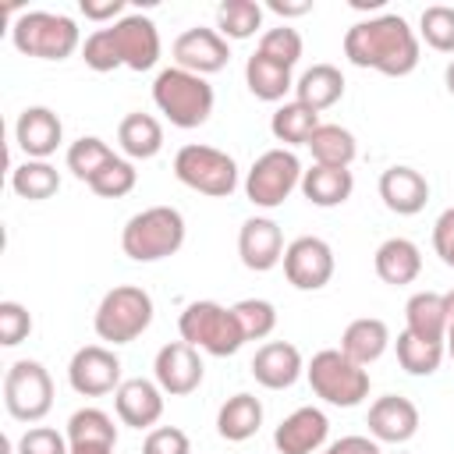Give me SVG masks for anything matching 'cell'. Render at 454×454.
Instances as JSON below:
<instances>
[{"mask_svg": "<svg viewBox=\"0 0 454 454\" xmlns=\"http://www.w3.org/2000/svg\"><path fill=\"white\" fill-rule=\"evenodd\" d=\"M262 28V7L255 0H223L216 7V32L223 39H252Z\"/></svg>", "mask_w": 454, "mask_h": 454, "instance_id": "obj_35", "label": "cell"}, {"mask_svg": "<svg viewBox=\"0 0 454 454\" xmlns=\"http://www.w3.org/2000/svg\"><path fill=\"white\" fill-rule=\"evenodd\" d=\"M177 330H181V340H188L192 348H199L213 358H227L245 344L234 309H227L220 301H188L177 319Z\"/></svg>", "mask_w": 454, "mask_h": 454, "instance_id": "obj_7", "label": "cell"}, {"mask_svg": "<svg viewBox=\"0 0 454 454\" xmlns=\"http://www.w3.org/2000/svg\"><path fill=\"white\" fill-rule=\"evenodd\" d=\"M443 85H447V92L454 96V57H450V64H447V71H443Z\"/></svg>", "mask_w": 454, "mask_h": 454, "instance_id": "obj_52", "label": "cell"}, {"mask_svg": "<svg viewBox=\"0 0 454 454\" xmlns=\"http://www.w3.org/2000/svg\"><path fill=\"white\" fill-rule=\"evenodd\" d=\"M231 60V46L216 28H188L174 39V67H184L192 74H216Z\"/></svg>", "mask_w": 454, "mask_h": 454, "instance_id": "obj_14", "label": "cell"}, {"mask_svg": "<svg viewBox=\"0 0 454 454\" xmlns=\"http://www.w3.org/2000/svg\"><path fill=\"white\" fill-rule=\"evenodd\" d=\"M326 436H330V419L305 404V408H294L287 419H280V426L273 429V447L280 454H316L326 447Z\"/></svg>", "mask_w": 454, "mask_h": 454, "instance_id": "obj_17", "label": "cell"}, {"mask_svg": "<svg viewBox=\"0 0 454 454\" xmlns=\"http://www.w3.org/2000/svg\"><path fill=\"white\" fill-rule=\"evenodd\" d=\"M82 60H85V67H92V71H99V74L124 67L110 25H106V28H96L92 35H85V43H82Z\"/></svg>", "mask_w": 454, "mask_h": 454, "instance_id": "obj_41", "label": "cell"}, {"mask_svg": "<svg viewBox=\"0 0 454 454\" xmlns=\"http://www.w3.org/2000/svg\"><path fill=\"white\" fill-rule=\"evenodd\" d=\"M355 192V177L348 167H323V163H312L305 174H301V195L319 206V209H333L340 202H348Z\"/></svg>", "mask_w": 454, "mask_h": 454, "instance_id": "obj_24", "label": "cell"}, {"mask_svg": "<svg viewBox=\"0 0 454 454\" xmlns=\"http://www.w3.org/2000/svg\"><path fill=\"white\" fill-rule=\"evenodd\" d=\"M365 426H369V436L376 443H394L397 447V443H408L419 433V408L401 394H383L369 404Z\"/></svg>", "mask_w": 454, "mask_h": 454, "instance_id": "obj_16", "label": "cell"}, {"mask_svg": "<svg viewBox=\"0 0 454 454\" xmlns=\"http://www.w3.org/2000/svg\"><path fill=\"white\" fill-rule=\"evenodd\" d=\"M333 248L316 238V234H301L284 248V277L291 287L298 291H319L330 284L333 277Z\"/></svg>", "mask_w": 454, "mask_h": 454, "instance_id": "obj_12", "label": "cell"}, {"mask_svg": "<svg viewBox=\"0 0 454 454\" xmlns=\"http://www.w3.org/2000/svg\"><path fill=\"white\" fill-rule=\"evenodd\" d=\"M67 443H117V426L103 408H78L67 419Z\"/></svg>", "mask_w": 454, "mask_h": 454, "instance_id": "obj_37", "label": "cell"}, {"mask_svg": "<svg viewBox=\"0 0 454 454\" xmlns=\"http://www.w3.org/2000/svg\"><path fill=\"white\" fill-rule=\"evenodd\" d=\"M11 188H14V195H21L28 202H43L60 192V174L46 160H25L11 170Z\"/></svg>", "mask_w": 454, "mask_h": 454, "instance_id": "obj_32", "label": "cell"}, {"mask_svg": "<svg viewBox=\"0 0 454 454\" xmlns=\"http://www.w3.org/2000/svg\"><path fill=\"white\" fill-rule=\"evenodd\" d=\"M273 14H280V18H301V14H309L312 11V0H298V4H287V0H270L266 4Z\"/></svg>", "mask_w": 454, "mask_h": 454, "instance_id": "obj_49", "label": "cell"}, {"mask_svg": "<svg viewBox=\"0 0 454 454\" xmlns=\"http://www.w3.org/2000/svg\"><path fill=\"white\" fill-rule=\"evenodd\" d=\"M238 255L252 273H266L284 262V234L270 216H248L238 231Z\"/></svg>", "mask_w": 454, "mask_h": 454, "instance_id": "obj_18", "label": "cell"}, {"mask_svg": "<svg viewBox=\"0 0 454 454\" xmlns=\"http://www.w3.org/2000/svg\"><path fill=\"white\" fill-rule=\"evenodd\" d=\"M82 7V14L89 18V21H96V25H103V21H121L124 18V0H82L78 4Z\"/></svg>", "mask_w": 454, "mask_h": 454, "instance_id": "obj_47", "label": "cell"}, {"mask_svg": "<svg viewBox=\"0 0 454 454\" xmlns=\"http://www.w3.org/2000/svg\"><path fill=\"white\" fill-rule=\"evenodd\" d=\"M301 160L291 153V149H266L252 167H248V177H245V199L259 209H277L284 206V199L301 188Z\"/></svg>", "mask_w": 454, "mask_h": 454, "instance_id": "obj_10", "label": "cell"}, {"mask_svg": "<svg viewBox=\"0 0 454 454\" xmlns=\"http://www.w3.org/2000/svg\"><path fill=\"white\" fill-rule=\"evenodd\" d=\"M238 323H241V333L245 340H266L273 330H277V309L273 301L266 298H241L238 305H231Z\"/></svg>", "mask_w": 454, "mask_h": 454, "instance_id": "obj_38", "label": "cell"}, {"mask_svg": "<svg viewBox=\"0 0 454 454\" xmlns=\"http://www.w3.org/2000/svg\"><path fill=\"white\" fill-rule=\"evenodd\" d=\"M262 426V401L255 394H234L216 411V433L231 443H245Z\"/></svg>", "mask_w": 454, "mask_h": 454, "instance_id": "obj_26", "label": "cell"}, {"mask_svg": "<svg viewBox=\"0 0 454 454\" xmlns=\"http://www.w3.org/2000/svg\"><path fill=\"white\" fill-rule=\"evenodd\" d=\"M394 348H397V365H401L408 376H433V372L440 369L443 355H447V348H443L440 340H422V337H415V333H408V330L397 333Z\"/></svg>", "mask_w": 454, "mask_h": 454, "instance_id": "obj_34", "label": "cell"}, {"mask_svg": "<svg viewBox=\"0 0 454 454\" xmlns=\"http://www.w3.org/2000/svg\"><path fill=\"white\" fill-rule=\"evenodd\" d=\"M323 454H383L372 436H340L323 447Z\"/></svg>", "mask_w": 454, "mask_h": 454, "instance_id": "obj_48", "label": "cell"}, {"mask_svg": "<svg viewBox=\"0 0 454 454\" xmlns=\"http://www.w3.org/2000/svg\"><path fill=\"white\" fill-rule=\"evenodd\" d=\"M387 348H390V326L376 316L351 319L340 333V351L358 365H372L376 358H383Z\"/></svg>", "mask_w": 454, "mask_h": 454, "instance_id": "obj_25", "label": "cell"}, {"mask_svg": "<svg viewBox=\"0 0 454 454\" xmlns=\"http://www.w3.org/2000/svg\"><path fill=\"white\" fill-rule=\"evenodd\" d=\"M135 184H138V170H135V163L124 160V156H114V160L89 181V188H92L99 199H124Z\"/></svg>", "mask_w": 454, "mask_h": 454, "instance_id": "obj_39", "label": "cell"}, {"mask_svg": "<svg viewBox=\"0 0 454 454\" xmlns=\"http://www.w3.org/2000/svg\"><path fill=\"white\" fill-rule=\"evenodd\" d=\"M117 153L103 142V138H96V135H82V138H74L71 145H67V170L78 177V181H92L110 160H114Z\"/></svg>", "mask_w": 454, "mask_h": 454, "instance_id": "obj_36", "label": "cell"}, {"mask_svg": "<svg viewBox=\"0 0 454 454\" xmlns=\"http://www.w3.org/2000/svg\"><path fill=\"white\" fill-rule=\"evenodd\" d=\"M443 305H447V337H443V348H447V355L454 362V287L443 294Z\"/></svg>", "mask_w": 454, "mask_h": 454, "instance_id": "obj_50", "label": "cell"}, {"mask_svg": "<svg viewBox=\"0 0 454 454\" xmlns=\"http://www.w3.org/2000/svg\"><path fill=\"white\" fill-rule=\"evenodd\" d=\"M309 387L333 408H355L369 397V369L351 362L340 348H323L305 365Z\"/></svg>", "mask_w": 454, "mask_h": 454, "instance_id": "obj_6", "label": "cell"}, {"mask_svg": "<svg viewBox=\"0 0 454 454\" xmlns=\"http://www.w3.org/2000/svg\"><path fill=\"white\" fill-rule=\"evenodd\" d=\"M11 43L25 57L39 60H67L74 50H82V32L74 18L53 14V11H25L11 25Z\"/></svg>", "mask_w": 454, "mask_h": 454, "instance_id": "obj_5", "label": "cell"}, {"mask_svg": "<svg viewBox=\"0 0 454 454\" xmlns=\"http://www.w3.org/2000/svg\"><path fill=\"white\" fill-rule=\"evenodd\" d=\"M248 369H252V376H255L259 387H266V390H287L305 372V362H301V351L291 340H270V344H262L252 355V365Z\"/></svg>", "mask_w": 454, "mask_h": 454, "instance_id": "obj_21", "label": "cell"}, {"mask_svg": "<svg viewBox=\"0 0 454 454\" xmlns=\"http://www.w3.org/2000/svg\"><path fill=\"white\" fill-rule=\"evenodd\" d=\"M32 333V312L21 301H0V344L14 348Z\"/></svg>", "mask_w": 454, "mask_h": 454, "instance_id": "obj_43", "label": "cell"}, {"mask_svg": "<svg viewBox=\"0 0 454 454\" xmlns=\"http://www.w3.org/2000/svg\"><path fill=\"white\" fill-rule=\"evenodd\" d=\"M245 85H248V92L255 96V99H262V103H280L291 89H294V78H291V67H284V64H277V60H270V57H262L259 50L245 60Z\"/></svg>", "mask_w": 454, "mask_h": 454, "instance_id": "obj_29", "label": "cell"}, {"mask_svg": "<svg viewBox=\"0 0 454 454\" xmlns=\"http://www.w3.org/2000/svg\"><path fill=\"white\" fill-rule=\"evenodd\" d=\"M433 248H436L440 262L454 270V206L443 209L436 216V223H433Z\"/></svg>", "mask_w": 454, "mask_h": 454, "instance_id": "obj_46", "label": "cell"}, {"mask_svg": "<svg viewBox=\"0 0 454 454\" xmlns=\"http://www.w3.org/2000/svg\"><path fill=\"white\" fill-rule=\"evenodd\" d=\"M117 145L128 160H153L163 149V124L153 114H128L117 124Z\"/></svg>", "mask_w": 454, "mask_h": 454, "instance_id": "obj_30", "label": "cell"}, {"mask_svg": "<svg viewBox=\"0 0 454 454\" xmlns=\"http://www.w3.org/2000/svg\"><path fill=\"white\" fill-rule=\"evenodd\" d=\"M4 408L18 422H43L53 408V380L43 362L18 358L4 372Z\"/></svg>", "mask_w": 454, "mask_h": 454, "instance_id": "obj_9", "label": "cell"}, {"mask_svg": "<svg viewBox=\"0 0 454 454\" xmlns=\"http://www.w3.org/2000/svg\"><path fill=\"white\" fill-rule=\"evenodd\" d=\"M110 32H114V43L121 50L124 67H131V71L156 67V60H160V28H156L153 18H145V14H124L121 21L110 25Z\"/></svg>", "mask_w": 454, "mask_h": 454, "instance_id": "obj_15", "label": "cell"}, {"mask_svg": "<svg viewBox=\"0 0 454 454\" xmlns=\"http://www.w3.org/2000/svg\"><path fill=\"white\" fill-rule=\"evenodd\" d=\"M153 103L174 128H202L213 114V85L202 74H192L184 67H163L153 82Z\"/></svg>", "mask_w": 454, "mask_h": 454, "instance_id": "obj_2", "label": "cell"}, {"mask_svg": "<svg viewBox=\"0 0 454 454\" xmlns=\"http://www.w3.org/2000/svg\"><path fill=\"white\" fill-rule=\"evenodd\" d=\"M397 454H404V450H397Z\"/></svg>", "mask_w": 454, "mask_h": 454, "instance_id": "obj_53", "label": "cell"}, {"mask_svg": "<svg viewBox=\"0 0 454 454\" xmlns=\"http://www.w3.org/2000/svg\"><path fill=\"white\" fill-rule=\"evenodd\" d=\"M316 128H319V114L309 110V106H301L298 99L280 103L273 110V117H270V131L284 145H309V138H312Z\"/></svg>", "mask_w": 454, "mask_h": 454, "instance_id": "obj_31", "label": "cell"}, {"mask_svg": "<svg viewBox=\"0 0 454 454\" xmlns=\"http://www.w3.org/2000/svg\"><path fill=\"white\" fill-rule=\"evenodd\" d=\"M114 411L131 429H153L163 415V390L156 380L131 376L114 390Z\"/></svg>", "mask_w": 454, "mask_h": 454, "instance_id": "obj_20", "label": "cell"}, {"mask_svg": "<svg viewBox=\"0 0 454 454\" xmlns=\"http://www.w3.org/2000/svg\"><path fill=\"white\" fill-rule=\"evenodd\" d=\"M419 35L436 53H454V7H447V4L426 7L419 18Z\"/></svg>", "mask_w": 454, "mask_h": 454, "instance_id": "obj_40", "label": "cell"}, {"mask_svg": "<svg viewBox=\"0 0 454 454\" xmlns=\"http://www.w3.org/2000/svg\"><path fill=\"white\" fill-rule=\"evenodd\" d=\"M174 177L199 192V195H209V199H227L234 195L238 188V163L231 153L216 149V145H199V142H188L177 149L174 156Z\"/></svg>", "mask_w": 454, "mask_h": 454, "instance_id": "obj_8", "label": "cell"}, {"mask_svg": "<svg viewBox=\"0 0 454 454\" xmlns=\"http://www.w3.org/2000/svg\"><path fill=\"white\" fill-rule=\"evenodd\" d=\"M184 245V216L174 206H149L135 213L121 231V248L135 262H160L181 252Z\"/></svg>", "mask_w": 454, "mask_h": 454, "instance_id": "obj_3", "label": "cell"}, {"mask_svg": "<svg viewBox=\"0 0 454 454\" xmlns=\"http://www.w3.org/2000/svg\"><path fill=\"white\" fill-rule=\"evenodd\" d=\"M14 142L28 160H50L64 142V124L50 106H25L14 121Z\"/></svg>", "mask_w": 454, "mask_h": 454, "instance_id": "obj_19", "label": "cell"}, {"mask_svg": "<svg viewBox=\"0 0 454 454\" xmlns=\"http://www.w3.org/2000/svg\"><path fill=\"white\" fill-rule=\"evenodd\" d=\"M344 57L355 67H369L387 78H404L419 67V35L401 14L365 18L344 32Z\"/></svg>", "mask_w": 454, "mask_h": 454, "instance_id": "obj_1", "label": "cell"}, {"mask_svg": "<svg viewBox=\"0 0 454 454\" xmlns=\"http://www.w3.org/2000/svg\"><path fill=\"white\" fill-rule=\"evenodd\" d=\"M344 96V74L333 64H312L309 71H301V78L294 82V99L309 110H330L337 99Z\"/></svg>", "mask_w": 454, "mask_h": 454, "instance_id": "obj_27", "label": "cell"}, {"mask_svg": "<svg viewBox=\"0 0 454 454\" xmlns=\"http://www.w3.org/2000/svg\"><path fill=\"white\" fill-rule=\"evenodd\" d=\"M18 454H71L67 436L50 426H32L18 440Z\"/></svg>", "mask_w": 454, "mask_h": 454, "instance_id": "obj_44", "label": "cell"}, {"mask_svg": "<svg viewBox=\"0 0 454 454\" xmlns=\"http://www.w3.org/2000/svg\"><path fill=\"white\" fill-rule=\"evenodd\" d=\"M67 383L74 394L82 397H103L114 394L124 380H121V358L106 348V344H85L71 355L67 362Z\"/></svg>", "mask_w": 454, "mask_h": 454, "instance_id": "obj_11", "label": "cell"}, {"mask_svg": "<svg viewBox=\"0 0 454 454\" xmlns=\"http://www.w3.org/2000/svg\"><path fill=\"white\" fill-rule=\"evenodd\" d=\"M372 270H376V277L383 284L404 287L422 273V252L408 238H387L372 255Z\"/></svg>", "mask_w": 454, "mask_h": 454, "instance_id": "obj_23", "label": "cell"}, {"mask_svg": "<svg viewBox=\"0 0 454 454\" xmlns=\"http://www.w3.org/2000/svg\"><path fill=\"white\" fill-rule=\"evenodd\" d=\"M259 53L270 57V60H277V64H284V67H294L298 57H301V35H298V28H291V25L266 28L262 39H259Z\"/></svg>", "mask_w": 454, "mask_h": 454, "instance_id": "obj_42", "label": "cell"}, {"mask_svg": "<svg viewBox=\"0 0 454 454\" xmlns=\"http://www.w3.org/2000/svg\"><path fill=\"white\" fill-rule=\"evenodd\" d=\"M202 355L199 348H192L188 340H170L156 351V362H153V376L160 383L163 394L170 397H188L192 390H199L202 383Z\"/></svg>", "mask_w": 454, "mask_h": 454, "instance_id": "obj_13", "label": "cell"}, {"mask_svg": "<svg viewBox=\"0 0 454 454\" xmlns=\"http://www.w3.org/2000/svg\"><path fill=\"white\" fill-rule=\"evenodd\" d=\"M71 454H114L117 443H67Z\"/></svg>", "mask_w": 454, "mask_h": 454, "instance_id": "obj_51", "label": "cell"}, {"mask_svg": "<svg viewBox=\"0 0 454 454\" xmlns=\"http://www.w3.org/2000/svg\"><path fill=\"white\" fill-rule=\"evenodd\" d=\"M309 149H312V160L323 167H351V160L358 156L355 135L340 124H319L309 138Z\"/></svg>", "mask_w": 454, "mask_h": 454, "instance_id": "obj_33", "label": "cell"}, {"mask_svg": "<svg viewBox=\"0 0 454 454\" xmlns=\"http://www.w3.org/2000/svg\"><path fill=\"white\" fill-rule=\"evenodd\" d=\"M153 294L138 284H117L103 294V301L96 305L92 326L96 337L106 344H131L135 337H142L153 323Z\"/></svg>", "mask_w": 454, "mask_h": 454, "instance_id": "obj_4", "label": "cell"}, {"mask_svg": "<svg viewBox=\"0 0 454 454\" xmlns=\"http://www.w3.org/2000/svg\"><path fill=\"white\" fill-rule=\"evenodd\" d=\"M142 454H192V440L177 426H156L142 440Z\"/></svg>", "mask_w": 454, "mask_h": 454, "instance_id": "obj_45", "label": "cell"}, {"mask_svg": "<svg viewBox=\"0 0 454 454\" xmlns=\"http://www.w3.org/2000/svg\"><path fill=\"white\" fill-rule=\"evenodd\" d=\"M380 199H383V206H387L390 213H397V216H415V213H422L426 202H429V181H426L415 167H404V163L387 167V170L380 174Z\"/></svg>", "mask_w": 454, "mask_h": 454, "instance_id": "obj_22", "label": "cell"}, {"mask_svg": "<svg viewBox=\"0 0 454 454\" xmlns=\"http://www.w3.org/2000/svg\"><path fill=\"white\" fill-rule=\"evenodd\" d=\"M404 330L422 337V340H440L447 337V305L443 294L436 291H415L404 305Z\"/></svg>", "mask_w": 454, "mask_h": 454, "instance_id": "obj_28", "label": "cell"}]
</instances>
